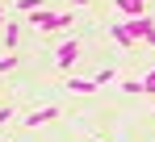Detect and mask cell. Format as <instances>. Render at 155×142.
<instances>
[{
	"mask_svg": "<svg viewBox=\"0 0 155 142\" xmlns=\"http://www.w3.org/2000/svg\"><path fill=\"white\" fill-rule=\"evenodd\" d=\"M76 21V13H29V25L42 34V29H67Z\"/></svg>",
	"mask_w": 155,
	"mask_h": 142,
	"instance_id": "1",
	"label": "cell"
},
{
	"mask_svg": "<svg viewBox=\"0 0 155 142\" xmlns=\"http://www.w3.org/2000/svg\"><path fill=\"white\" fill-rule=\"evenodd\" d=\"M80 59V46L76 42H59V50H54V63H59V71H71Z\"/></svg>",
	"mask_w": 155,
	"mask_h": 142,
	"instance_id": "2",
	"label": "cell"
},
{
	"mask_svg": "<svg viewBox=\"0 0 155 142\" xmlns=\"http://www.w3.org/2000/svg\"><path fill=\"white\" fill-rule=\"evenodd\" d=\"M109 38H113V42H117L122 50H134V46H138V42H134V38L126 34V25H122V21H109Z\"/></svg>",
	"mask_w": 155,
	"mask_h": 142,
	"instance_id": "3",
	"label": "cell"
},
{
	"mask_svg": "<svg viewBox=\"0 0 155 142\" xmlns=\"http://www.w3.org/2000/svg\"><path fill=\"white\" fill-rule=\"evenodd\" d=\"M59 117V109L54 105H46V109H38V113H25V125H46V121Z\"/></svg>",
	"mask_w": 155,
	"mask_h": 142,
	"instance_id": "4",
	"label": "cell"
},
{
	"mask_svg": "<svg viewBox=\"0 0 155 142\" xmlns=\"http://www.w3.org/2000/svg\"><path fill=\"white\" fill-rule=\"evenodd\" d=\"M113 4H117L126 17H143V13H147V0H113Z\"/></svg>",
	"mask_w": 155,
	"mask_h": 142,
	"instance_id": "5",
	"label": "cell"
},
{
	"mask_svg": "<svg viewBox=\"0 0 155 142\" xmlns=\"http://www.w3.org/2000/svg\"><path fill=\"white\" fill-rule=\"evenodd\" d=\"M63 84H67V92H80V96L97 92V84H92V79H80V75H71V79H63Z\"/></svg>",
	"mask_w": 155,
	"mask_h": 142,
	"instance_id": "6",
	"label": "cell"
},
{
	"mask_svg": "<svg viewBox=\"0 0 155 142\" xmlns=\"http://www.w3.org/2000/svg\"><path fill=\"white\" fill-rule=\"evenodd\" d=\"M88 79H92L97 88H109V84H117V71H113V67H105V71H97V75H88Z\"/></svg>",
	"mask_w": 155,
	"mask_h": 142,
	"instance_id": "7",
	"label": "cell"
},
{
	"mask_svg": "<svg viewBox=\"0 0 155 142\" xmlns=\"http://www.w3.org/2000/svg\"><path fill=\"white\" fill-rule=\"evenodd\" d=\"M17 42H21V25L8 21V25H4V46H17Z\"/></svg>",
	"mask_w": 155,
	"mask_h": 142,
	"instance_id": "8",
	"label": "cell"
},
{
	"mask_svg": "<svg viewBox=\"0 0 155 142\" xmlns=\"http://www.w3.org/2000/svg\"><path fill=\"white\" fill-rule=\"evenodd\" d=\"M17 67V54H13V50H8V54H0V75H4V71H13Z\"/></svg>",
	"mask_w": 155,
	"mask_h": 142,
	"instance_id": "9",
	"label": "cell"
},
{
	"mask_svg": "<svg viewBox=\"0 0 155 142\" xmlns=\"http://www.w3.org/2000/svg\"><path fill=\"white\" fill-rule=\"evenodd\" d=\"M138 84H143V92H151V96H155V71H147V75H143Z\"/></svg>",
	"mask_w": 155,
	"mask_h": 142,
	"instance_id": "10",
	"label": "cell"
},
{
	"mask_svg": "<svg viewBox=\"0 0 155 142\" xmlns=\"http://www.w3.org/2000/svg\"><path fill=\"white\" fill-rule=\"evenodd\" d=\"M29 8H42V0H17V13H29Z\"/></svg>",
	"mask_w": 155,
	"mask_h": 142,
	"instance_id": "11",
	"label": "cell"
},
{
	"mask_svg": "<svg viewBox=\"0 0 155 142\" xmlns=\"http://www.w3.org/2000/svg\"><path fill=\"white\" fill-rule=\"evenodd\" d=\"M17 117V113H13V109H8V105H0V125H8V121Z\"/></svg>",
	"mask_w": 155,
	"mask_h": 142,
	"instance_id": "12",
	"label": "cell"
},
{
	"mask_svg": "<svg viewBox=\"0 0 155 142\" xmlns=\"http://www.w3.org/2000/svg\"><path fill=\"white\" fill-rule=\"evenodd\" d=\"M4 25H8V8H0V29H4Z\"/></svg>",
	"mask_w": 155,
	"mask_h": 142,
	"instance_id": "13",
	"label": "cell"
},
{
	"mask_svg": "<svg viewBox=\"0 0 155 142\" xmlns=\"http://www.w3.org/2000/svg\"><path fill=\"white\" fill-rule=\"evenodd\" d=\"M71 4H88V0H71Z\"/></svg>",
	"mask_w": 155,
	"mask_h": 142,
	"instance_id": "14",
	"label": "cell"
},
{
	"mask_svg": "<svg viewBox=\"0 0 155 142\" xmlns=\"http://www.w3.org/2000/svg\"><path fill=\"white\" fill-rule=\"evenodd\" d=\"M97 142H105V138H97Z\"/></svg>",
	"mask_w": 155,
	"mask_h": 142,
	"instance_id": "15",
	"label": "cell"
}]
</instances>
